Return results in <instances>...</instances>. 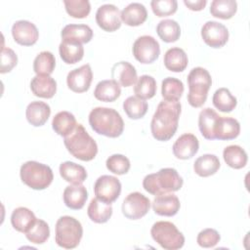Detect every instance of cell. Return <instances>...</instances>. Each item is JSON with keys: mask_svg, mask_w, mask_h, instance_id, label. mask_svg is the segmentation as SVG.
Returning <instances> with one entry per match:
<instances>
[{"mask_svg": "<svg viewBox=\"0 0 250 250\" xmlns=\"http://www.w3.org/2000/svg\"><path fill=\"white\" fill-rule=\"evenodd\" d=\"M181 114L179 101H161L152 116L150 130L153 138L160 142L169 141L176 133Z\"/></svg>", "mask_w": 250, "mask_h": 250, "instance_id": "obj_1", "label": "cell"}, {"mask_svg": "<svg viewBox=\"0 0 250 250\" xmlns=\"http://www.w3.org/2000/svg\"><path fill=\"white\" fill-rule=\"evenodd\" d=\"M89 124L98 134L108 137H119L124 129L121 115L113 108L98 106L89 113Z\"/></svg>", "mask_w": 250, "mask_h": 250, "instance_id": "obj_2", "label": "cell"}, {"mask_svg": "<svg viewBox=\"0 0 250 250\" xmlns=\"http://www.w3.org/2000/svg\"><path fill=\"white\" fill-rule=\"evenodd\" d=\"M68 152L82 161L93 160L98 153L96 141L88 134L82 124H77L74 130L63 140Z\"/></svg>", "mask_w": 250, "mask_h": 250, "instance_id": "obj_3", "label": "cell"}, {"mask_svg": "<svg viewBox=\"0 0 250 250\" xmlns=\"http://www.w3.org/2000/svg\"><path fill=\"white\" fill-rule=\"evenodd\" d=\"M183 179L174 168H162L156 173L148 174L144 178L143 187L150 194L158 195L180 190Z\"/></svg>", "mask_w": 250, "mask_h": 250, "instance_id": "obj_4", "label": "cell"}, {"mask_svg": "<svg viewBox=\"0 0 250 250\" xmlns=\"http://www.w3.org/2000/svg\"><path fill=\"white\" fill-rule=\"evenodd\" d=\"M188 102L192 107H200L207 100L208 91L212 85V78L207 69L197 66L188 75Z\"/></svg>", "mask_w": 250, "mask_h": 250, "instance_id": "obj_5", "label": "cell"}, {"mask_svg": "<svg viewBox=\"0 0 250 250\" xmlns=\"http://www.w3.org/2000/svg\"><path fill=\"white\" fill-rule=\"evenodd\" d=\"M20 175L23 184L36 190L45 189L54 179L53 171L48 165L32 160L21 166Z\"/></svg>", "mask_w": 250, "mask_h": 250, "instance_id": "obj_6", "label": "cell"}, {"mask_svg": "<svg viewBox=\"0 0 250 250\" xmlns=\"http://www.w3.org/2000/svg\"><path fill=\"white\" fill-rule=\"evenodd\" d=\"M83 235L81 223L73 217L62 216L56 223V243L65 249L77 247Z\"/></svg>", "mask_w": 250, "mask_h": 250, "instance_id": "obj_7", "label": "cell"}, {"mask_svg": "<svg viewBox=\"0 0 250 250\" xmlns=\"http://www.w3.org/2000/svg\"><path fill=\"white\" fill-rule=\"evenodd\" d=\"M150 234L153 240L165 250H177L185 244L184 234L171 222L159 221L154 223Z\"/></svg>", "mask_w": 250, "mask_h": 250, "instance_id": "obj_8", "label": "cell"}, {"mask_svg": "<svg viewBox=\"0 0 250 250\" xmlns=\"http://www.w3.org/2000/svg\"><path fill=\"white\" fill-rule=\"evenodd\" d=\"M133 55L141 63H151L160 55L159 43L150 35H143L136 39L133 44Z\"/></svg>", "mask_w": 250, "mask_h": 250, "instance_id": "obj_9", "label": "cell"}, {"mask_svg": "<svg viewBox=\"0 0 250 250\" xmlns=\"http://www.w3.org/2000/svg\"><path fill=\"white\" fill-rule=\"evenodd\" d=\"M150 200L139 191L129 193L123 200L121 209L123 215L129 220H139L148 212Z\"/></svg>", "mask_w": 250, "mask_h": 250, "instance_id": "obj_10", "label": "cell"}, {"mask_svg": "<svg viewBox=\"0 0 250 250\" xmlns=\"http://www.w3.org/2000/svg\"><path fill=\"white\" fill-rule=\"evenodd\" d=\"M94 192L97 198L111 204L120 195L121 183L114 176L103 175L97 179L94 185Z\"/></svg>", "mask_w": 250, "mask_h": 250, "instance_id": "obj_11", "label": "cell"}, {"mask_svg": "<svg viewBox=\"0 0 250 250\" xmlns=\"http://www.w3.org/2000/svg\"><path fill=\"white\" fill-rule=\"evenodd\" d=\"M203 41L212 48H221L229 40V30L221 22L215 21H206L201 28Z\"/></svg>", "mask_w": 250, "mask_h": 250, "instance_id": "obj_12", "label": "cell"}, {"mask_svg": "<svg viewBox=\"0 0 250 250\" xmlns=\"http://www.w3.org/2000/svg\"><path fill=\"white\" fill-rule=\"evenodd\" d=\"M96 21L104 31L113 32L117 30L121 26L119 9L112 4H104L100 6L96 13Z\"/></svg>", "mask_w": 250, "mask_h": 250, "instance_id": "obj_13", "label": "cell"}, {"mask_svg": "<svg viewBox=\"0 0 250 250\" xmlns=\"http://www.w3.org/2000/svg\"><path fill=\"white\" fill-rule=\"evenodd\" d=\"M14 40L22 46L34 45L39 37V32L34 23L29 21H17L12 26Z\"/></svg>", "mask_w": 250, "mask_h": 250, "instance_id": "obj_14", "label": "cell"}, {"mask_svg": "<svg viewBox=\"0 0 250 250\" xmlns=\"http://www.w3.org/2000/svg\"><path fill=\"white\" fill-rule=\"evenodd\" d=\"M93 79V73L90 64L86 63L78 68L68 72L66 77L67 87L75 93L88 91Z\"/></svg>", "mask_w": 250, "mask_h": 250, "instance_id": "obj_15", "label": "cell"}, {"mask_svg": "<svg viewBox=\"0 0 250 250\" xmlns=\"http://www.w3.org/2000/svg\"><path fill=\"white\" fill-rule=\"evenodd\" d=\"M199 143L197 138L190 133L180 136L173 145V153L178 159H189L198 151Z\"/></svg>", "mask_w": 250, "mask_h": 250, "instance_id": "obj_16", "label": "cell"}, {"mask_svg": "<svg viewBox=\"0 0 250 250\" xmlns=\"http://www.w3.org/2000/svg\"><path fill=\"white\" fill-rule=\"evenodd\" d=\"M181 203L177 195L169 192L156 195L152 201V209L159 216L172 217L180 210Z\"/></svg>", "mask_w": 250, "mask_h": 250, "instance_id": "obj_17", "label": "cell"}, {"mask_svg": "<svg viewBox=\"0 0 250 250\" xmlns=\"http://www.w3.org/2000/svg\"><path fill=\"white\" fill-rule=\"evenodd\" d=\"M111 77L120 86L129 87L136 84L138 80L137 70L128 62H118L111 67Z\"/></svg>", "mask_w": 250, "mask_h": 250, "instance_id": "obj_18", "label": "cell"}, {"mask_svg": "<svg viewBox=\"0 0 250 250\" xmlns=\"http://www.w3.org/2000/svg\"><path fill=\"white\" fill-rule=\"evenodd\" d=\"M62 197L66 207L73 210H79L84 207L88 198V192L82 184L71 185L64 188Z\"/></svg>", "mask_w": 250, "mask_h": 250, "instance_id": "obj_19", "label": "cell"}, {"mask_svg": "<svg viewBox=\"0 0 250 250\" xmlns=\"http://www.w3.org/2000/svg\"><path fill=\"white\" fill-rule=\"evenodd\" d=\"M30 89L36 97L51 99L57 92V82L50 75H36L30 81Z\"/></svg>", "mask_w": 250, "mask_h": 250, "instance_id": "obj_20", "label": "cell"}, {"mask_svg": "<svg viewBox=\"0 0 250 250\" xmlns=\"http://www.w3.org/2000/svg\"><path fill=\"white\" fill-rule=\"evenodd\" d=\"M51 114L50 105L44 102L34 101L31 102L25 110L27 121L35 127L44 125Z\"/></svg>", "mask_w": 250, "mask_h": 250, "instance_id": "obj_21", "label": "cell"}, {"mask_svg": "<svg viewBox=\"0 0 250 250\" xmlns=\"http://www.w3.org/2000/svg\"><path fill=\"white\" fill-rule=\"evenodd\" d=\"M240 133L239 122L232 117L220 116L216 128H215V139L221 141H229L235 139Z\"/></svg>", "mask_w": 250, "mask_h": 250, "instance_id": "obj_22", "label": "cell"}, {"mask_svg": "<svg viewBox=\"0 0 250 250\" xmlns=\"http://www.w3.org/2000/svg\"><path fill=\"white\" fill-rule=\"evenodd\" d=\"M121 21L129 26H138L143 24L147 18L146 7L138 2L130 3L120 13Z\"/></svg>", "mask_w": 250, "mask_h": 250, "instance_id": "obj_23", "label": "cell"}, {"mask_svg": "<svg viewBox=\"0 0 250 250\" xmlns=\"http://www.w3.org/2000/svg\"><path fill=\"white\" fill-rule=\"evenodd\" d=\"M61 59L67 64H73L80 62L84 56L83 45L79 42L62 39L59 46Z\"/></svg>", "mask_w": 250, "mask_h": 250, "instance_id": "obj_24", "label": "cell"}, {"mask_svg": "<svg viewBox=\"0 0 250 250\" xmlns=\"http://www.w3.org/2000/svg\"><path fill=\"white\" fill-rule=\"evenodd\" d=\"M220 115L212 108H203L198 116V127L201 135L207 140H215V128Z\"/></svg>", "mask_w": 250, "mask_h": 250, "instance_id": "obj_25", "label": "cell"}, {"mask_svg": "<svg viewBox=\"0 0 250 250\" xmlns=\"http://www.w3.org/2000/svg\"><path fill=\"white\" fill-rule=\"evenodd\" d=\"M165 67L173 72H182L188 66V56L186 52L178 47L170 48L164 55Z\"/></svg>", "mask_w": 250, "mask_h": 250, "instance_id": "obj_26", "label": "cell"}, {"mask_svg": "<svg viewBox=\"0 0 250 250\" xmlns=\"http://www.w3.org/2000/svg\"><path fill=\"white\" fill-rule=\"evenodd\" d=\"M120 94V85L113 79L100 81L94 90L95 98L101 102L105 103L114 102L117 98H119Z\"/></svg>", "mask_w": 250, "mask_h": 250, "instance_id": "obj_27", "label": "cell"}, {"mask_svg": "<svg viewBox=\"0 0 250 250\" xmlns=\"http://www.w3.org/2000/svg\"><path fill=\"white\" fill-rule=\"evenodd\" d=\"M87 214L90 220L97 224L106 223L112 215V206L99 198H93L87 208Z\"/></svg>", "mask_w": 250, "mask_h": 250, "instance_id": "obj_28", "label": "cell"}, {"mask_svg": "<svg viewBox=\"0 0 250 250\" xmlns=\"http://www.w3.org/2000/svg\"><path fill=\"white\" fill-rule=\"evenodd\" d=\"M62 40L69 39L81 44L88 43L93 37V30L87 24H67L61 32Z\"/></svg>", "mask_w": 250, "mask_h": 250, "instance_id": "obj_29", "label": "cell"}, {"mask_svg": "<svg viewBox=\"0 0 250 250\" xmlns=\"http://www.w3.org/2000/svg\"><path fill=\"white\" fill-rule=\"evenodd\" d=\"M61 177L72 185L82 184L87 178L86 169L72 161H65L60 165Z\"/></svg>", "mask_w": 250, "mask_h": 250, "instance_id": "obj_30", "label": "cell"}, {"mask_svg": "<svg viewBox=\"0 0 250 250\" xmlns=\"http://www.w3.org/2000/svg\"><path fill=\"white\" fill-rule=\"evenodd\" d=\"M36 219L37 218L30 209L26 207H18L11 215V224L16 230L25 233L34 224Z\"/></svg>", "mask_w": 250, "mask_h": 250, "instance_id": "obj_31", "label": "cell"}, {"mask_svg": "<svg viewBox=\"0 0 250 250\" xmlns=\"http://www.w3.org/2000/svg\"><path fill=\"white\" fill-rule=\"evenodd\" d=\"M77 125L75 116L69 111L58 112L52 121V127L54 131L62 137L69 135Z\"/></svg>", "mask_w": 250, "mask_h": 250, "instance_id": "obj_32", "label": "cell"}, {"mask_svg": "<svg viewBox=\"0 0 250 250\" xmlns=\"http://www.w3.org/2000/svg\"><path fill=\"white\" fill-rule=\"evenodd\" d=\"M220 160L215 154H203L199 156L193 164L194 172L200 177L214 175L220 168Z\"/></svg>", "mask_w": 250, "mask_h": 250, "instance_id": "obj_33", "label": "cell"}, {"mask_svg": "<svg viewBox=\"0 0 250 250\" xmlns=\"http://www.w3.org/2000/svg\"><path fill=\"white\" fill-rule=\"evenodd\" d=\"M223 157L225 162L233 169H241L247 164L246 151L237 145H231L225 147L223 151Z\"/></svg>", "mask_w": 250, "mask_h": 250, "instance_id": "obj_34", "label": "cell"}, {"mask_svg": "<svg viewBox=\"0 0 250 250\" xmlns=\"http://www.w3.org/2000/svg\"><path fill=\"white\" fill-rule=\"evenodd\" d=\"M156 32L162 41L172 43L180 38L181 27L176 21L166 19L159 21L156 26Z\"/></svg>", "mask_w": 250, "mask_h": 250, "instance_id": "obj_35", "label": "cell"}, {"mask_svg": "<svg viewBox=\"0 0 250 250\" xmlns=\"http://www.w3.org/2000/svg\"><path fill=\"white\" fill-rule=\"evenodd\" d=\"M212 102L214 106L222 112H230L237 104L236 98L227 88H219L216 90Z\"/></svg>", "mask_w": 250, "mask_h": 250, "instance_id": "obj_36", "label": "cell"}, {"mask_svg": "<svg viewBox=\"0 0 250 250\" xmlns=\"http://www.w3.org/2000/svg\"><path fill=\"white\" fill-rule=\"evenodd\" d=\"M183 82L175 77H167L161 83V95L165 101L177 102L184 93Z\"/></svg>", "mask_w": 250, "mask_h": 250, "instance_id": "obj_37", "label": "cell"}, {"mask_svg": "<svg viewBox=\"0 0 250 250\" xmlns=\"http://www.w3.org/2000/svg\"><path fill=\"white\" fill-rule=\"evenodd\" d=\"M237 11L235 0H213L210 6V13L213 17L229 20L234 16Z\"/></svg>", "mask_w": 250, "mask_h": 250, "instance_id": "obj_38", "label": "cell"}, {"mask_svg": "<svg viewBox=\"0 0 250 250\" xmlns=\"http://www.w3.org/2000/svg\"><path fill=\"white\" fill-rule=\"evenodd\" d=\"M56 66L55 56L49 51L39 53L33 62V70L36 75H50Z\"/></svg>", "mask_w": 250, "mask_h": 250, "instance_id": "obj_39", "label": "cell"}, {"mask_svg": "<svg viewBox=\"0 0 250 250\" xmlns=\"http://www.w3.org/2000/svg\"><path fill=\"white\" fill-rule=\"evenodd\" d=\"M148 108V104L145 100L138 97H128L123 103V109L127 116L131 119L143 118Z\"/></svg>", "mask_w": 250, "mask_h": 250, "instance_id": "obj_40", "label": "cell"}, {"mask_svg": "<svg viewBox=\"0 0 250 250\" xmlns=\"http://www.w3.org/2000/svg\"><path fill=\"white\" fill-rule=\"evenodd\" d=\"M136 97L142 100H147L154 97L156 94V81L150 75H142L138 78L134 87Z\"/></svg>", "mask_w": 250, "mask_h": 250, "instance_id": "obj_41", "label": "cell"}, {"mask_svg": "<svg viewBox=\"0 0 250 250\" xmlns=\"http://www.w3.org/2000/svg\"><path fill=\"white\" fill-rule=\"evenodd\" d=\"M25 236L31 243L43 244L50 236V228L45 221L36 219L34 224L25 232Z\"/></svg>", "mask_w": 250, "mask_h": 250, "instance_id": "obj_42", "label": "cell"}, {"mask_svg": "<svg viewBox=\"0 0 250 250\" xmlns=\"http://www.w3.org/2000/svg\"><path fill=\"white\" fill-rule=\"evenodd\" d=\"M66 13L75 19L86 18L91 11V5L88 0H64Z\"/></svg>", "mask_w": 250, "mask_h": 250, "instance_id": "obj_43", "label": "cell"}, {"mask_svg": "<svg viewBox=\"0 0 250 250\" xmlns=\"http://www.w3.org/2000/svg\"><path fill=\"white\" fill-rule=\"evenodd\" d=\"M106 168L116 175H124L130 169V160L123 154H112L105 161Z\"/></svg>", "mask_w": 250, "mask_h": 250, "instance_id": "obj_44", "label": "cell"}, {"mask_svg": "<svg viewBox=\"0 0 250 250\" xmlns=\"http://www.w3.org/2000/svg\"><path fill=\"white\" fill-rule=\"evenodd\" d=\"M150 7L157 17H167L176 13L178 2L176 0H152Z\"/></svg>", "mask_w": 250, "mask_h": 250, "instance_id": "obj_45", "label": "cell"}, {"mask_svg": "<svg viewBox=\"0 0 250 250\" xmlns=\"http://www.w3.org/2000/svg\"><path fill=\"white\" fill-rule=\"evenodd\" d=\"M220 239V233L214 229H205L201 230L196 237L197 244L203 248H211L216 246Z\"/></svg>", "mask_w": 250, "mask_h": 250, "instance_id": "obj_46", "label": "cell"}, {"mask_svg": "<svg viewBox=\"0 0 250 250\" xmlns=\"http://www.w3.org/2000/svg\"><path fill=\"white\" fill-rule=\"evenodd\" d=\"M18 63L17 54L10 48L3 47L1 51V66L0 72L7 73L10 72Z\"/></svg>", "mask_w": 250, "mask_h": 250, "instance_id": "obj_47", "label": "cell"}, {"mask_svg": "<svg viewBox=\"0 0 250 250\" xmlns=\"http://www.w3.org/2000/svg\"><path fill=\"white\" fill-rule=\"evenodd\" d=\"M184 4L191 11H201L204 9V7L207 4L206 0H195V1H190V0H185Z\"/></svg>", "mask_w": 250, "mask_h": 250, "instance_id": "obj_48", "label": "cell"}]
</instances>
